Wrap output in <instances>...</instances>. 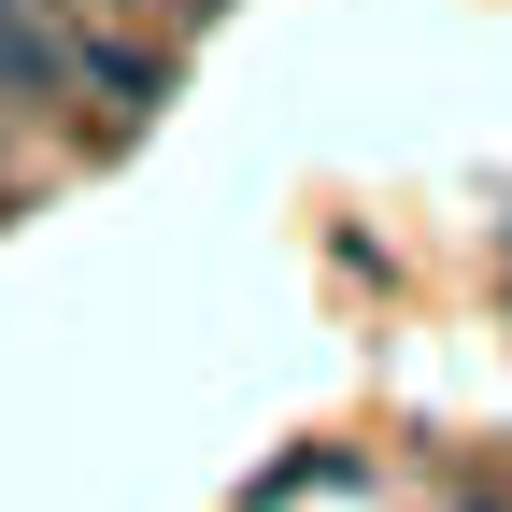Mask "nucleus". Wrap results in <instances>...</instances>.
I'll return each instance as SVG.
<instances>
[{"mask_svg": "<svg viewBox=\"0 0 512 512\" xmlns=\"http://www.w3.org/2000/svg\"><path fill=\"white\" fill-rule=\"evenodd\" d=\"M0 100H15V114L72 100V29H57L43 0H0Z\"/></svg>", "mask_w": 512, "mask_h": 512, "instance_id": "obj_1", "label": "nucleus"}, {"mask_svg": "<svg viewBox=\"0 0 512 512\" xmlns=\"http://www.w3.org/2000/svg\"><path fill=\"white\" fill-rule=\"evenodd\" d=\"M456 512H512V498H456Z\"/></svg>", "mask_w": 512, "mask_h": 512, "instance_id": "obj_3", "label": "nucleus"}, {"mask_svg": "<svg viewBox=\"0 0 512 512\" xmlns=\"http://www.w3.org/2000/svg\"><path fill=\"white\" fill-rule=\"evenodd\" d=\"M43 15H57V29H72V15H86V29H100V15H114V0H43Z\"/></svg>", "mask_w": 512, "mask_h": 512, "instance_id": "obj_2", "label": "nucleus"}, {"mask_svg": "<svg viewBox=\"0 0 512 512\" xmlns=\"http://www.w3.org/2000/svg\"><path fill=\"white\" fill-rule=\"evenodd\" d=\"M171 15H200V0H171Z\"/></svg>", "mask_w": 512, "mask_h": 512, "instance_id": "obj_4", "label": "nucleus"}]
</instances>
